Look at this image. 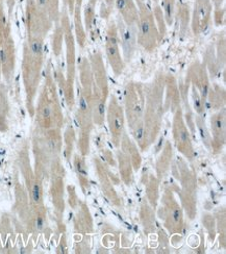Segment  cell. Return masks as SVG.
<instances>
[{
  "instance_id": "d4e9b609",
  "label": "cell",
  "mask_w": 226,
  "mask_h": 254,
  "mask_svg": "<svg viewBox=\"0 0 226 254\" xmlns=\"http://www.w3.org/2000/svg\"><path fill=\"white\" fill-rule=\"evenodd\" d=\"M225 7L220 6V7H214V12H213V19H214V23L216 26H221L225 22Z\"/></svg>"
},
{
  "instance_id": "484cf974",
  "label": "cell",
  "mask_w": 226,
  "mask_h": 254,
  "mask_svg": "<svg viewBox=\"0 0 226 254\" xmlns=\"http://www.w3.org/2000/svg\"><path fill=\"white\" fill-rule=\"evenodd\" d=\"M5 3L7 6V14H8V19H10L14 12L15 4H16V0H5Z\"/></svg>"
},
{
  "instance_id": "52a82bcc",
  "label": "cell",
  "mask_w": 226,
  "mask_h": 254,
  "mask_svg": "<svg viewBox=\"0 0 226 254\" xmlns=\"http://www.w3.org/2000/svg\"><path fill=\"white\" fill-rule=\"evenodd\" d=\"M53 22L46 13L39 8L35 0H25V27L27 37L45 39Z\"/></svg>"
},
{
  "instance_id": "277c9868",
  "label": "cell",
  "mask_w": 226,
  "mask_h": 254,
  "mask_svg": "<svg viewBox=\"0 0 226 254\" xmlns=\"http://www.w3.org/2000/svg\"><path fill=\"white\" fill-rule=\"evenodd\" d=\"M92 70V113L96 123L101 124L104 121L106 100L109 97V82L102 57L99 52L93 54L90 58Z\"/></svg>"
},
{
  "instance_id": "ffe728a7",
  "label": "cell",
  "mask_w": 226,
  "mask_h": 254,
  "mask_svg": "<svg viewBox=\"0 0 226 254\" xmlns=\"http://www.w3.org/2000/svg\"><path fill=\"white\" fill-rule=\"evenodd\" d=\"M55 24H56V27H55V30H53V36H52V51H53V55L56 57H59L62 52L64 33H63V28L60 21Z\"/></svg>"
},
{
  "instance_id": "e0dca14e",
  "label": "cell",
  "mask_w": 226,
  "mask_h": 254,
  "mask_svg": "<svg viewBox=\"0 0 226 254\" xmlns=\"http://www.w3.org/2000/svg\"><path fill=\"white\" fill-rule=\"evenodd\" d=\"M96 5L97 0H88L87 4L83 7L82 22L85 31H91L96 19Z\"/></svg>"
},
{
  "instance_id": "603a6c76",
  "label": "cell",
  "mask_w": 226,
  "mask_h": 254,
  "mask_svg": "<svg viewBox=\"0 0 226 254\" xmlns=\"http://www.w3.org/2000/svg\"><path fill=\"white\" fill-rule=\"evenodd\" d=\"M192 99L194 104V110H195L199 115H201L204 112V104H206V101L202 99L199 92L194 87H192Z\"/></svg>"
},
{
  "instance_id": "9a60e30c",
  "label": "cell",
  "mask_w": 226,
  "mask_h": 254,
  "mask_svg": "<svg viewBox=\"0 0 226 254\" xmlns=\"http://www.w3.org/2000/svg\"><path fill=\"white\" fill-rule=\"evenodd\" d=\"M212 132L216 143H223L225 137V108L220 109L211 118Z\"/></svg>"
},
{
  "instance_id": "7402d4cb",
  "label": "cell",
  "mask_w": 226,
  "mask_h": 254,
  "mask_svg": "<svg viewBox=\"0 0 226 254\" xmlns=\"http://www.w3.org/2000/svg\"><path fill=\"white\" fill-rule=\"evenodd\" d=\"M196 124H197L198 129H199L200 136H201V139L203 141V144L206 145L207 147H210V145L212 144L211 135L208 131V128L206 126V122H204V120L202 119L201 116H198V117H196Z\"/></svg>"
},
{
  "instance_id": "7a4b0ae2",
  "label": "cell",
  "mask_w": 226,
  "mask_h": 254,
  "mask_svg": "<svg viewBox=\"0 0 226 254\" xmlns=\"http://www.w3.org/2000/svg\"><path fill=\"white\" fill-rule=\"evenodd\" d=\"M35 115L37 123L42 130L60 129L63 124V112L50 64L47 66L45 80L35 107Z\"/></svg>"
},
{
  "instance_id": "8992f818",
  "label": "cell",
  "mask_w": 226,
  "mask_h": 254,
  "mask_svg": "<svg viewBox=\"0 0 226 254\" xmlns=\"http://www.w3.org/2000/svg\"><path fill=\"white\" fill-rule=\"evenodd\" d=\"M125 113L131 128L143 123V115L145 108L144 87L141 83L128 82L124 91Z\"/></svg>"
},
{
  "instance_id": "cb8c5ba5",
  "label": "cell",
  "mask_w": 226,
  "mask_h": 254,
  "mask_svg": "<svg viewBox=\"0 0 226 254\" xmlns=\"http://www.w3.org/2000/svg\"><path fill=\"white\" fill-rule=\"evenodd\" d=\"M116 0H103L100 6V16L103 19H109L115 7Z\"/></svg>"
},
{
  "instance_id": "5b68a950",
  "label": "cell",
  "mask_w": 226,
  "mask_h": 254,
  "mask_svg": "<svg viewBox=\"0 0 226 254\" xmlns=\"http://www.w3.org/2000/svg\"><path fill=\"white\" fill-rule=\"evenodd\" d=\"M138 7L137 41L145 50L152 51L160 41L153 10L146 0H135Z\"/></svg>"
},
{
  "instance_id": "4fadbf2b",
  "label": "cell",
  "mask_w": 226,
  "mask_h": 254,
  "mask_svg": "<svg viewBox=\"0 0 226 254\" xmlns=\"http://www.w3.org/2000/svg\"><path fill=\"white\" fill-rule=\"evenodd\" d=\"M188 80L191 82L192 87L199 92L202 99L207 101V96L210 90V81L206 65L200 63L193 64L189 69Z\"/></svg>"
},
{
  "instance_id": "30bf717a",
  "label": "cell",
  "mask_w": 226,
  "mask_h": 254,
  "mask_svg": "<svg viewBox=\"0 0 226 254\" xmlns=\"http://www.w3.org/2000/svg\"><path fill=\"white\" fill-rule=\"evenodd\" d=\"M213 4L211 0H195L191 17V27L194 35L204 34L212 21Z\"/></svg>"
},
{
  "instance_id": "5bb4252c",
  "label": "cell",
  "mask_w": 226,
  "mask_h": 254,
  "mask_svg": "<svg viewBox=\"0 0 226 254\" xmlns=\"http://www.w3.org/2000/svg\"><path fill=\"white\" fill-rule=\"evenodd\" d=\"M115 7L125 24L135 25L137 23L138 7L135 0H116Z\"/></svg>"
},
{
  "instance_id": "44dd1931",
  "label": "cell",
  "mask_w": 226,
  "mask_h": 254,
  "mask_svg": "<svg viewBox=\"0 0 226 254\" xmlns=\"http://www.w3.org/2000/svg\"><path fill=\"white\" fill-rule=\"evenodd\" d=\"M8 110H9V107H8L6 87L4 84H0V126L4 125Z\"/></svg>"
},
{
  "instance_id": "9c48e42d",
  "label": "cell",
  "mask_w": 226,
  "mask_h": 254,
  "mask_svg": "<svg viewBox=\"0 0 226 254\" xmlns=\"http://www.w3.org/2000/svg\"><path fill=\"white\" fill-rule=\"evenodd\" d=\"M0 63H1V74L4 80L9 83L14 77L16 67V48L12 37L10 26L5 31L1 50H0Z\"/></svg>"
},
{
  "instance_id": "ba28073f",
  "label": "cell",
  "mask_w": 226,
  "mask_h": 254,
  "mask_svg": "<svg viewBox=\"0 0 226 254\" xmlns=\"http://www.w3.org/2000/svg\"><path fill=\"white\" fill-rule=\"evenodd\" d=\"M119 44V37H118L116 23L111 22L106 28L105 54L107 61L110 63V66L116 76L121 75L125 68V62L123 60V57L121 56Z\"/></svg>"
},
{
  "instance_id": "ac0fdd59",
  "label": "cell",
  "mask_w": 226,
  "mask_h": 254,
  "mask_svg": "<svg viewBox=\"0 0 226 254\" xmlns=\"http://www.w3.org/2000/svg\"><path fill=\"white\" fill-rule=\"evenodd\" d=\"M210 100V103L214 109L220 110L224 108L225 103V91L219 86H214L213 88H210L207 100Z\"/></svg>"
},
{
  "instance_id": "2e32d148",
  "label": "cell",
  "mask_w": 226,
  "mask_h": 254,
  "mask_svg": "<svg viewBox=\"0 0 226 254\" xmlns=\"http://www.w3.org/2000/svg\"><path fill=\"white\" fill-rule=\"evenodd\" d=\"M35 1L39 8L48 15L53 23L59 22L61 17L60 3H57L55 0H35Z\"/></svg>"
},
{
  "instance_id": "7c38bea8",
  "label": "cell",
  "mask_w": 226,
  "mask_h": 254,
  "mask_svg": "<svg viewBox=\"0 0 226 254\" xmlns=\"http://www.w3.org/2000/svg\"><path fill=\"white\" fill-rule=\"evenodd\" d=\"M106 117L107 121H109L110 130L115 140V144L117 145L118 142H119V137L124 125V111L120 103L118 102L114 96L111 98L109 107H107Z\"/></svg>"
},
{
  "instance_id": "6da1fadb",
  "label": "cell",
  "mask_w": 226,
  "mask_h": 254,
  "mask_svg": "<svg viewBox=\"0 0 226 254\" xmlns=\"http://www.w3.org/2000/svg\"><path fill=\"white\" fill-rule=\"evenodd\" d=\"M44 40L38 37H27L23 45L21 69L26 95V108L30 116L35 115V99L44 65Z\"/></svg>"
},
{
  "instance_id": "8fae6325",
  "label": "cell",
  "mask_w": 226,
  "mask_h": 254,
  "mask_svg": "<svg viewBox=\"0 0 226 254\" xmlns=\"http://www.w3.org/2000/svg\"><path fill=\"white\" fill-rule=\"evenodd\" d=\"M116 27L119 43H121L122 47L123 60L124 62H129L133 59L137 49V25H127L120 17H118Z\"/></svg>"
},
{
  "instance_id": "3957f363",
  "label": "cell",
  "mask_w": 226,
  "mask_h": 254,
  "mask_svg": "<svg viewBox=\"0 0 226 254\" xmlns=\"http://www.w3.org/2000/svg\"><path fill=\"white\" fill-rule=\"evenodd\" d=\"M60 23L63 28L64 41L66 45V77L63 76L61 71L55 73L57 82L64 93L65 100L69 109H72L74 105V78L75 71H76V55H75V38L72 31L70 23L69 14L66 7H62Z\"/></svg>"
},
{
  "instance_id": "d6986e66",
  "label": "cell",
  "mask_w": 226,
  "mask_h": 254,
  "mask_svg": "<svg viewBox=\"0 0 226 254\" xmlns=\"http://www.w3.org/2000/svg\"><path fill=\"white\" fill-rule=\"evenodd\" d=\"M154 1H160V6L163 8L166 23L167 25H172L175 17V6L177 0H154Z\"/></svg>"
},
{
  "instance_id": "4316f807",
  "label": "cell",
  "mask_w": 226,
  "mask_h": 254,
  "mask_svg": "<svg viewBox=\"0 0 226 254\" xmlns=\"http://www.w3.org/2000/svg\"><path fill=\"white\" fill-rule=\"evenodd\" d=\"M211 1L214 7H220L224 3V0H211Z\"/></svg>"
}]
</instances>
